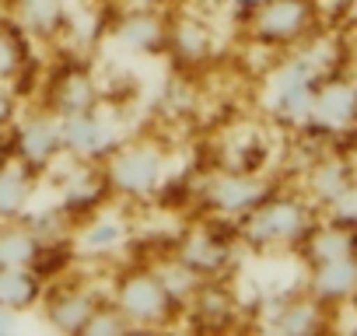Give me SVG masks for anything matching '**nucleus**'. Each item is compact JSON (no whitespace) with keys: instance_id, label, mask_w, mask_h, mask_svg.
<instances>
[{"instance_id":"obj_9","label":"nucleus","mask_w":357,"mask_h":336,"mask_svg":"<svg viewBox=\"0 0 357 336\" xmlns=\"http://www.w3.org/2000/svg\"><path fill=\"white\" fill-rule=\"evenodd\" d=\"M8 147L11 158L22 161L25 168H32L36 176H46L50 168L63 158V130H60V116L50 109H32L25 116L15 119V126L8 130Z\"/></svg>"},{"instance_id":"obj_33","label":"nucleus","mask_w":357,"mask_h":336,"mask_svg":"<svg viewBox=\"0 0 357 336\" xmlns=\"http://www.w3.org/2000/svg\"><path fill=\"white\" fill-rule=\"evenodd\" d=\"M11 158V147H8V133H0V165Z\"/></svg>"},{"instance_id":"obj_29","label":"nucleus","mask_w":357,"mask_h":336,"mask_svg":"<svg viewBox=\"0 0 357 336\" xmlns=\"http://www.w3.org/2000/svg\"><path fill=\"white\" fill-rule=\"evenodd\" d=\"M119 333H133L126 315L109 298H98V305H95L88 326H84V336H119Z\"/></svg>"},{"instance_id":"obj_32","label":"nucleus","mask_w":357,"mask_h":336,"mask_svg":"<svg viewBox=\"0 0 357 336\" xmlns=\"http://www.w3.org/2000/svg\"><path fill=\"white\" fill-rule=\"evenodd\" d=\"M18 319H22V315H15V312H8V308H0V333H11V329L18 326Z\"/></svg>"},{"instance_id":"obj_31","label":"nucleus","mask_w":357,"mask_h":336,"mask_svg":"<svg viewBox=\"0 0 357 336\" xmlns=\"http://www.w3.org/2000/svg\"><path fill=\"white\" fill-rule=\"evenodd\" d=\"M343 25L357 32V0H343Z\"/></svg>"},{"instance_id":"obj_26","label":"nucleus","mask_w":357,"mask_h":336,"mask_svg":"<svg viewBox=\"0 0 357 336\" xmlns=\"http://www.w3.org/2000/svg\"><path fill=\"white\" fill-rule=\"evenodd\" d=\"M25 67H29V39L25 32L8 22L0 25V84H18L25 77Z\"/></svg>"},{"instance_id":"obj_18","label":"nucleus","mask_w":357,"mask_h":336,"mask_svg":"<svg viewBox=\"0 0 357 336\" xmlns=\"http://www.w3.org/2000/svg\"><path fill=\"white\" fill-rule=\"evenodd\" d=\"M183 322H193L197 329H207V333L231 329L238 322V298L228 287V280H204L186 301Z\"/></svg>"},{"instance_id":"obj_22","label":"nucleus","mask_w":357,"mask_h":336,"mask_svg":"<svg viewBox=\"0 0 357 336\" xmlns=\"http://www.w3.org/2000/svg\"><path fill=\"white\" fill-rule=\"evenodd\" d=\"M36 186H39V176L32 168H25L22 161L8 158L0 165V221H18L32 211V200H36Z\"/></svg>"},{"instance_id":"obj_12","label":"nucleus","mask_w":357,"mask_h":336,"mask_svg":"<svg viewBox=\"0 0 357 336\" xmlns=\"http://www.w3.org/2000/svg\"><path fill=\"white\" fill-rule=\"evenodd\" d=\"M105 91L98 84V77L81 67V63H63L50 74L46 88H43V109L56 112L60 119L63 116H74V112H88L95 105H102Z\"/></svg>"},{"instance_id":"obj_8","label":"nucleus","mask_w":357,"mask_h":336,"mask_svg":"<svg viewBox=\"0 0 357 336\" xmlns=\"http://www.w3.org/2000/svg\"><path fill=\"white\" fill-rule=\"evenodd\" d=\"M277 183L270 176H263V168H231L221 165L214 172H207V179L197 186V200L204 207L207 217H221V221H238L245 217Z\"/></svg>"},{"instance_id":"obj_19","label":"nucleus","mask_w":357,"mask_h":336,"mask_svg":"<svg viewBox=\"0 0 357 336\" xmlns=\"http://www.w3.org/2000/svg\"><path fill=\"white\" fill-rule=\"evenodd\" d=\"M112 39L137 56H158L168 46V15L154 11V8H137L126 11L123 18H116L112 25Z\"/></svg>"},{"instance_id":"obj_5","label":"nucleus","mask_w":357,"mask_h":336,"mask_svg":"<svg viewBox=\"0 0 357 336\" xmlns=\"http://www.w3.org/2000/svg\"><path fill=\"white\" fill-rule=\"evenodd\" d=\"M109 301L126 315L130 329L151 333V329H168L183 322V305H178L165 284L158 280V273L151 266H130L112 280Z\"/></svg>"},{"instance_id":"obj_16","label":"nucleus","mask_w":357,"mask_h":336,"mask_svg":"<svg viewBox=\"0 0 357 336\" xmlns=\"http://www.w3.org/2000/svg\"><path fill=\"white\" fill-rule=\"evenodd\" d=\"M109 200H112V193H109V183H105L102 165L74 161V168L63 176V183H60V200H56V207L77 224L81 217H88L91 211H98V207L109 204Z\"/></svg>"},{"instance_id":"obj_30","label":"nucleus","mask_w":357,"mask_h":336,"mask_svg":"<svg viewBox=\"0 0 357 336\" xmlns=\"http://www.w3.org/2000/svg\"><path fill=\"white\" fill-rule=\"evenodd\" d=\"M18 116H22V109H18V91H15L11 84H0V133H8Z\"/></svg>"},{"instance_id":"obj_10","label":"nucleus","mask_w":357,"mask_h":336,"mask_svg":"<svg viewBox=\"0 0 357 336\" xmlns=\"http://www.w3.org/2000/svg\"><path fill=\"white\" fill-rule=\"evenodd\" d=\"M60 130H63V158L84 161V165H102L109 158V151L123 140L116 116L102 105H95L88 112L63 116Z\"/></svg>"},{"instance_id":"obj_25","label":"nucleus","mask_w":357,"mask_h":336,"mask_svg":"<svg viewBox=\"0 0 357 336\" xmlns=\"http://www.w3.org/2000/svg\"><path fill=\"white\" fill-rule=\"evenodd\" d=\"M46 256V242L36 235V228L18 217V221H0V266H36Z\"/></svg>"},{"instance_id":"obj_35","label":"nucleus","mask_w":357,"mask_h":336,"mask_svg":"<svg viewBox=\"0 0 357 336\" xmlns=\"http://www.w3.org/2000/svg\"><path fill=\"white\" fill-rule=\"evenodd\" d=\"M350 305H357V298H354V301H350Z\"/></svg>"},{"instance_id":"obj_2","label":"nucleus","mask_w":357,"mask_h":336,"mask_svg":"<svg viewBox=\"0 0 357 336\" xmlns=\"http://www.w3.org/2000/svg\"><path fill=\"white\" fill-rule=\"evenodd\" d=\"M102 172L116 204H147L168 183V151L151 137H123L102 161Z\"/></svg>"},{"instance_id":"obj_6","label":"nucleus","mask_w":357,"mask_h":336,"mask_svg":"<svg viewBox=\"0 0 357 336\" xmlns=\"http://www.w3.org/2000/svg\"><path fill=\"white\" fill-rule=\"evenodd\" d=\"M238 235L231 221L207 217L190 224L183 235L172 242V256L178 263H186L200 280H228L235 263H238Z\"/></svg>"},{"instance_id":"obj_3","label":"nucleus","mask_w":357,"mask_h":336,"mask_svg":"<svg viewBox=\"0 0 357 336\" xmlns=\"http://www.w3.org/2000/svg\"><path fill=\"white\" fill-rule=\"evenodd\" d=\"M322 29L319 0H259L242 11V32L252 46L287 53Z\"/></svg>"},{"instance_id":"obj_24","label":"nucleus","mask_w":357,"mask_h":336,"mask_svg":"<svg viewBox=\"0 0 357 336\" xmlns=\"http://www.w3.org/2000/svg\"><path fill=\"white\" fill-rule=\"evenodd\" d=\"M357 252V231L350 228H340L326 217H319L312 224V231L305 235V242L298 245V256L305 259V266L312 263H326V259H340V256H350Z\"/></svg>"},{"instance_id":"obj_7","label":"nucleus","mask_w":357,"mask_h":336,"mask_svg":"<svg viewBox=\"0 0 357 336\" xmlns=\"http://www.w3.org/2000/svg\"><path fill=\"white\" fill-rule=\"evenodd\" d=\"M315 84H319V74L298 53H280V60L270 67L266 84H263V102H266L270 119L291 133H301L312 112Z\"/></svg>"},{"instance_id":"obj_34","label":"nucleus","mask_w":357,"mask_h":336,"mask_svg":"<svg viewBox=\"0 0 357 336\" xmlns=\"http://www.w3.org/2000/svg\"><path fill=\"white\" fill-rule=\"evenodd\" d=\"M88 4H109V0H88Z\"/></svg>"},{"instance_id":"obj_17","label":"nucleus","mask_w":357,"mask_h":336,"mask_svg":"<svg viewBox=\"0 0 357 336\" xmlns=\"http://www.w3.org/2000/svg\"><path fill=\"white\" fill-rule=\"evenodd\" d=\"M301 287L308 294H315L322 305L340 312L343 305H350L357 298V252L305 266V284Z\"/></svg>"},{"instance_id":"obj_28","label":"nucleus","mask_w":357,"mask_h":336,"mask_svg":"<svg viewBox=\"0 0 357 336\" xmlns=\"http://www.w3.org/2000/svg\"><path fill=\"white\" fill-rule=\"evenodd\" d=\"M319 217H326V221H333V224H340V228L357 231V176L319 211Z\"/></svg>"},{"instance_id":"obj_4","label":"nucleus","mask_w":357,"mask_h":336,"mask_svg":"<svg viewBox=\"0 0 357 336\" xmlns=\"http://www.w3.org/2000/svg\"><path fill=\"white\" fill-rule=\"evenodd\" d=\"M301 137L319 140L326 147H343V151L347 144L357 140V70L347 67L315 84L312 112H308Z\"/></svg>"},{"instance_id":"obj_1","label":"nucleus","mask_w":357,"mask_h":336,"mask_svg":"<svg viewBox=\"0 0 357 336\" xmlns=\"http://www.w3.org/2000/svg\"><path fill=\"white\" fill-rule=\"evenodd\" d=\"M319 221V211L305 200V193L273 186L245 217L235 221V235L242 249L252 252H298L312 224Z\"/></svg>"},{"instance_id":"obj_21","label":"nucleus","mask_w":357,"mask_h":336,"mask_svg":"<svg viewBox=\"0 0 357 336\" xmlns=\"http://www.w3.org/2000/svg\"><path fill=\"white\" fill-rule=\"evenodd\" d=\"M165 53H172V60H178L183 67H200L214 56V32L207 29V22H200L193 15H175V18H168Z\"/></svg>"},{"instance_id":"obj_11","label":"nucleus","mask_w":357,"mask_h":336,"mask_svg":"<svg viewBox=\"0 0 357 336\" xmlns=\"http://www.w3.org/2000/svg\"><path fill=\"white\" fill-rule=\"evenodd\" d=\"M354 176H357L354 154L343 151V147H326V144H322V147L308 158V165L298 172V190L305 193V200H308L315 211H322Z\"/></svg>"},{"instance_id":"obj_23","label":"nucleus","mask_w":357,"mask_h":336,"mask_svg":"<svg viewBox=\"0 0 357 336\" xmlns=\"http://www.w3.org/2000/svg\"><path fill=\"white\" fill-rule=\"evenodd\" d=\"M43 291H46V277L36 266H0V308L25 315L39 308Z\"/></svg>"},{"instance_id":"obj_14","label":"nucleus","mask_w":357,"mask_h":336,"mask_svg":"<svg viewBox=\"0 0 357 336\" xmlns=\"http://www.w3.org/2000/svg\"><path fill=\"white\" fill-rule=\"evenodd\" d=\"M130 242V221L123 207H109L102 204L98 211H91L88 217H81L74 224L70 245L77 256L84 259H109L116 249H123Z\"/></svg>"},{"instance_id":"obj_13","label":"nucleus","mask_w":357,"mask_h":336,"mask_svg":"<svg viewBox=\"0 0 357 336\" xmlns=\"http://www.w3.org/2000/svg\"><path fill=\"white\" fill-rule=\"evenodd\" d=\"M263 322H266V329L284 333V336H315V333H329L336 326V308L322 305L315 294H308L301 287V291L280 294Z\"/></svg>"},{"instance_id":"obj_27","label":"nucleus","mask_w":357,"mask_h":336,"mask_svg":"<svg viewBox=\"0 0 357 336\" xmlns=\"http://www.w3.org/2000/svg\"><path fill=\"white\" fill-rule=\"evenodd\" d=\"M151 270L158 273V280L165 284V291H168V294H172L178 305H183V308H186V301L193 298V291L204 284V280H200V277H197V273L186 266V263H178L172 252H168L165 259H158Z\"/></svg>"},{"instance_id":"obj_15","label":"nucleus","mask_w":357,"mask_h":336,"mask_svg":"<svg viewBox=\"0 0 357 336\" xmlns=\"http://www.w3.org/2000/svg\"><path fill=\"white\" fill-rule=\"evenodd\" d=\"M102 294H95L88 284H53L39 298L43 322L56 333H84L95 305Z\"/></svg>"},{"instance_id":"obj_20","label":"nucleus","mask_w":357,"mask_h":336,"mask_svg":"<svg viewBox=\"0 0 357 336\" xmlns=\"http://www.w3.org/2000/svg\"><path fill=\"white\" fill-rule=\"evenodd\" d=\"M67 0H11V22L29 43H56L67 32Z\"/></svg>"}]
</instances>
